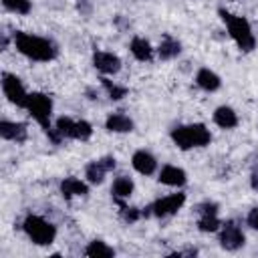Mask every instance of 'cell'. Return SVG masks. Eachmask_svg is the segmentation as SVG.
Masks as SVG:
<instances>
[{"mask_svg": "<svg viewBox=\"0 0 258 258\" xmlns=\"http://www.w3.org/2000/svg\"><path fill=\"white\" fill-rule=\"evenodd\" d=\"M14 46L26 58L38 60V62H48L58 54V46L52 40L30 34V32H14Z\"/></svg>", "mask_w": 258, "mask_h": 258, "instance_id": "obj_1", "label": "cell"}, {"mask_svg": "<svg viewBox=\"0 0 258 258\" xmlns=\"http://www.w3.org/2000/svg\"><path fill=\"white\" fill-rule=\"evenodd\" d=\"M218 12H220L222 20L226 22V28H228L230 36L234 38V42L238 44V48L244 50V52L254 50V46H256V36H254V32H252L250 22H248L244 16H236V14H232V12L224 10V8H220Z\"/></svg>", "mask_w": 258, "mask_h": 258, "instance_id": "obj_2", "label": "cell"}, {"mask_svg": "<svg viewBox=\"0 0 258 258\" xmlns=\"http://www.w3.org/2000/svg\"><path fill=\"white\" fill-rule=\"evenodd\" d=\"M171 139L179 149H191V147H206L212 141L210 129L202 123H191V125H179L171 131Z\"/></svg>", "mask_w": 258, "mask_h": 258, "instance_id": "obj_3", "label": "cell"}, {"mask_svg": "<svg viewBox=\"0 0 258 258\" xmlns=\"http://www.w3.org/2000/svg\"><path fill=\"white\" fill-rule=\"evenodd\" d=\"M22 230L38 246H50L54 242V238H56V226L52 222L40 218V216H34V214H30V216L24 218Z\"/></svg>", "mask_w": 258, "mask_h": 258, "instance_id": "obj_4", "label": "cell"}, {"mask_svg": "<svg viewBox=\"0 0 258 258\" xmlns=\"http://www.w3.org/2000/svg\"><path fill=\"white\" fill-rule=\"evenodd\" d=\"M24 109H26V111L30 113V117L42 127L44 133H46L48 129H52V127H50L52 101H50L48 95H44V93H30V95H28V103H26Z\"/></svg>", "mask_w": 258, "mask_h": 258, "instance_id": "obj_5", "label": "cell"}, {"mask_svg": "<svg viewBox=\"0 0 258 258\" xmlns=\"http://www.w3.org/2000/svg\"><path fill=\"white\" fill-rule=\"evenodd\" d=\"M2 91H4L6 99H8L12 105H16V107H26L30 93H26L22 81H20L16 75H10V73H4V75H2Z\"/></svg>", "mask_w": 258, "mask_h": 258, "instance_id": "obj_6", "label": "cell"}, {"mask_svg": "<svg viewBox=\"0 0 258 258\" xmlns=\"http://www.w3.org/2000/svg\"><path fill=\"white\" fill-rule=\"evenodd\" d=\"M244 242H246V236H244L242 228L238 226V222L230 220V222H224V224L220 226V246H222L224 250L234 252V250L242 248Z\"/></svg>", "mask_w": 258, "mask_h": 258, "instance_id": "obj_7", "label": "cell"}, {"mask_svg": "<svg viewBox=\"0 0 258 258\" xmlns=\"http://www.w3.org/2000/svg\"><path fill=\"white\" fill-rule=\"evenodd\" d=\"M185 204V194H169L165 198H159L157 202H153L151 212L157 218H167L177 214V210H181V206Z\"/></svg>", "mask_w": 258, "mask_h": 258, "instance_id": "obj_8", "label": "cell"}, {"mask_svg": "<svg viewBox=\"0 0 258 258\" xmlns=\"http://www.w3.org/2000/svg\"><path fill=\"white\" fill-rule=\"evenodd\" d=\"M115 157L107 155V157H101V159H95L91 161L87 167H85V177L89 183H101L105 179V173L113 171L115 169Z\"/></svg>", "mask_w": 258, "mask_h": 258, "instance_id": "obj_9", "label": "cell"}, {"mask_svg": "<svg viewBox=\"0 0 258 258\" xmlns=\"http://www.w3.org/2000/svg\"><path fill=\"white\" fill-rule=\"evenodd\" d=\"M93 64L103 75H117L121 71V58L107 50H97L93 54Z\"/></svg>", "mask_w": 258, "mask_h": 258, "instance_id": "obj_10", "label": "cell"}, {"mask_svg": "<svg viewBox=\"0 0 258 258\" xmlns=\"http://www.w3.org/2000/svg\"><path fill=\"white\" fill-rule=\"evenodd\" d=\"M131 165H133V169H135L137 173H141V175H151V173L157 169V159H155L149 151L139 149V151L133 153Z\"/></svg>", "mask_w": 258, "mask_h": 258, "instance_id": "obj_11", "label": "cell"}, {"mask_svg": "<svg viewBox=\"0 0 258 258\" xmlns=\"http://www.w3.org/2000/svg\"><path fill=\"white\" fill-rule=\"evenodd\" d=\"M0 135L2 139L6 141H16V143H22L28 135V129L24 123H14V121H2L0 123Z\"/></svg>", "mask_w": 258, "mask_h": 258, "instance_id": "obj_12", "label": "cell"}, {"mask_svg": "<svg viewBox=\"0 0 258 258\" xmlns=\"http://www.w3.org/2000/svg\"><path fill=\"white\" fill-rule=\"evenodd\" d=\"M159 181L165 183V185H171V187H179L187 181V175L181 167H175V165H165L161 167L159 171Z\"/></svg>", "mask_w": 258, "mask_h": 258, "instance_id": "obj_13", "label": "cell"}, {"mask_svg": "<svg viewBox=\"0 0 258 258\" xmlns=\"http://www.w3.org/2000/svg\"><path fill=\"white\" fill-rule=\"evenodd\" d=\"M133 179L131 177H127V175H119L115 181H113V185H111V194H113V200L119 204V206H123V200H127L131 194H133Z\"/></svg>", "mask_w": 258, "mask_h": 258, "instance_id": "obj_14", "label": "cell"}, {"mask_svg": "<svg viewBox=\"0 0 258 258\" xmlns=\"http://www.w3.org/2000/svg\"><path fill=\"white\" fill-rule=\"evenodd\" d=\"M105 127L111 133H129L133 131V119L123 113H111L105 121Z\"/></svg>", "mask_w": 258, "mask_h": 258, "instance_id": "obj_15", "label": "cell"}, {"mask_svg": "<svg viewBox=\"0 0 258 258\" xmlns=\"http://www.w3.org/2000/svg\"><path fill=\"white\" fill-rule=\"evenodd\" d=\"M60 194H62V198L71 200V198H75V196H87V194H89V187H87V183L81 181L79 177H64V179L60 181Z\"/></svg>", "mask_w": 258, "mask_h": 258, "instance_id": "obj_16", "label": "cell"}, {"mask_svg": "<svg viewBox=\"0 0 258 258\" xmlns=\"http://www.w3.org/2000/svg\"><path fill=\"white\" fill-rule=\"evenodd\" d=\"M214 123L218 127H222V129H234L238 125V115H236V111L232 107L222 105V107H218L214 111Z\"/></svg>", "mask_w": 258, "mask_h": 258, "instance_id": "obj_17", "label": "cell"}, {"mask_svg": "<svg viewBox=\"0 0 258 258\" xmlns=\"http://www.w3.org/2000/svg\"><path fill=\"white\" fill-rule=\"evenodd\" d=\"M196 83H198V87L204 89V91H218L220 85H222L220 77H218L214 71L206 69V67L198 71V75H196Z\"/></svg>", "mask_w": 258, "mask_h": 258, "instance_id": "obj_18", "label": "cell"}, {"mask_svg": "<svg viewBox=\"0 0 258 258\" xmlns=\"http://www.w3.org/2000/svg\"><path fill=\"white\" fill-rule=\"evenodd\" d=\"M129 48H131V54H133L137 60H141V62L151 60V56H153V48H151V44H149L145 38H141V36H135V38L131 40Z\"/></svg>", "mask_w": 258, "mask_h": 258, "instance_id": "obj_19", "label": "cell"}, {"mask_svg": "<svg viewBox=\"0 0 258 258\" xmlns=\"http://www.w3.org/2000/svg\"><path fill=\"white\" fill-rule=\"evenodd\" d=\"M179 52H181V44H179V40H175V38H171V36H165V38L159 42V46H157V54H159V58H163V60H171V58H175Z\"/></svg>", "mask_w": 258, "mask_h": 258, "instance_id": "obj_20", "label": "cell"}, {"mask_svg": "<svg viewBox=\"0 0 258 258\" xmlns=\"http://www.w3.org/2000/svg\"><path fill=\"white\" fill-rule=\"evenodd\" d=\"M85 254L91 256V258H113L115 256V250L111 246H107L103 240H93L85 248Z\"/></svg>", "mask_w": 258, "mask_h": 258, "instance_id": "obj_21", "label": "cell"}, {"mask_svg": "<svg viewBox=\"0 0 258 258\" xmlns=\"http://www.w3.org/2000/svg\"><path fill=\"white\" fill-rule=\"evenodd\" d=\"M220 226H222V222L218 220V214H206V216H200V220H198L200 232H218Z\"/></svg>", "mask_w": 258, "mask_h": 258, "instance_id": "obj_22", "label": "cell"}, {"mask_svg": "<svg viewBox=\"0 0 258 258\" xmlns=\"http://www.w3.org/2000/svg\"><path fill=\"white\" fill-rule=\"evenodd\" d=\"M101 83H103L105 91L109 93V97H111L113 101H119V99H123V97L127 95V87H121V85H117V83L109 81L107 77H103V79H101Z\"/></svg>", "mask_w": 258, "mask_h": 258, "instance_id": "obj_23", "label": "cell"}, {"mask_svg": "<svg viewBox=\"0 0 258 258\" xmlns=\"http://www.w3.org/2000/svg\"><path fill=\"white\" fill-rule=\"evenodd\" d=\"M54 129L58 131V135L64 139V137H71L73 139V131H75V121L71 117H58L56 123H54Z\"/></svg>", "mask_w": 258, "mask_h": 258, "instance_id": "obj_24", "label": "cell"}, {"mask_svg": "<svg viewBox=\"0 0 258 258\" xmlns=\"http://www.w3.org/2000/svg\"><path fill=\"white\" fill-rule=\"evenodd\" d=\"M4 8L10 10V12H16V14H28L32 4L30 0H2Z\"/></svg>", "mask_w": 258, "mask_h": 258, "instance_id": "obj_25", "label": "cell"}, {"mask_svg": "<svg viewBox=\"0 0 258 258\" xmlns=\"http://www.w3.org/2000/svg\"><path fill=\"white\" fill-rule=\"evenodd\" d=\"M93 135V127L89 121L81 119V121H75V131H73V139H81V141H87L89 137Z\"/></svg>", "mask_w": 258, "mask_h": 258, "instance_id": "obj_26", "label": "cell"}, {"mask_svg": "<svg viewBox=\"0 0 258 258\" xmlns=\"http://www.w3.org/2000/svg\"><path fill=\"white\" fill-rule=\"evenodd\" d=\"M141 216H143V212H141V210H137V208H127V206H121V218H123L125 222L133 224V222H137Z\"/></svg>", "mask_w": 258, "mask_h": 258, "instance_id": "obj_27", "label": "cell"}, {"mask_svg": "<svg viewBox=\"0 0 258 258\" xmlns=\"http://www.w3.org/2000/svg\"><path fill=\"white\" fill-rule=\"evenodd\" d=\"M196 212H198L200 216H206V214H218V204H214V202H204V204L198 206Z\"/></svg>", "mask_w": 258, "mask_h": 258, "instance_id": "obj_28", "label": "cell"}, {"mask_svg": "<svg viewBox=\"0 0 258 258\" xmlns=\"http://www.w3.org/2000/svg\"><path fill=\"white\" fill-rule=\"evenodd\" d=\"M246 222H248V226H250L252 230H258V208H252V210H250Z\"/></svg>", "mask_w": 258, "mask_h": 258, "instance_id": "obj_29", "label": "cell"}, {"mask_svg": "<svg viewBox=\"0 0 258 258\" xmlns=\"http://www.w3.org/2000/svg\"><path fill=\"white\" fill-rule=\"evenodd\" d=\"M250 185H252V189H256V191H258V171H254V173H252V177H250Z\"/></svg>", "mask_w": 258, "mask_h": 258, "instance_id": "obj_30", "label": "cell"}]
</instances>
